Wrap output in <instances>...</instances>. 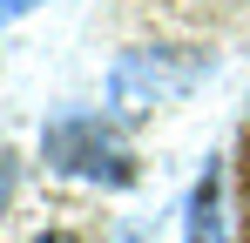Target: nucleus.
I'll return each instance as SVG.
<instances>
[{"label": "nucleus", "instance_id": "obj_5", "mask_svg": "<svg viewBox=\"0 0 250 243\" xmlns=\"http://www.w3.org/2000/svg\"><path fill=\"white\" fill-rule=\"evenodd\" d=\"M34 243H82V237H68V230H47V237H34Z\"/></svg>", "mask_w": 250, "mask_h": 243}, {"label": "nucleus", "instance_id": "obj_4", "mask_svg": "<svg viewBox=\"0 0 250 243\" xmlns=\"http://www.w3.org/2000/svg\"><path fill=\"white\" fill-rule=\"evenodd\" d=\"M34 0H0V20H14V14H27Z\"/></svg>", "mask_w": 250, "mask_h": 243}, {"label": "nucleus", "instance_id": "obj_1", "mask_svg": "<svg viewBox=\"0 0 250 243\" xmlns=\"http://www.w3.org/2000/svg\"><path fill=\"white\" fill-rule=\"evenodd\" d=\"M189 81H196V68H176L169 54H122L115 75H108V101H115V115H122V122H142L149 108L176 101Z\"/></svg>", "mask_w": 250, "mask_h": 243}, {"label": "nucleus", "instance_id": "obj_2", "mask_svg": "<svg viewBox=\"0 0 250 243\" xmlns=\"http://www.w3.org/2000/svg\"><path fill=\"white\" fill-rule=\"evenodd\" d=\"M47 162L54 169H75V176H95V182H128V156L115 149V135L95 115H68L47 128Z\"/></svg>", "mask_w": 250, "mask_h": 243}, {"label": "nucleus", "instance_id": "obj_3", "mask_svg": "<svg viewBox=\"0 0 250 243\" xmlns=\"http://www.w3.org/2000/svg\"><path fill=\"white\" fill-rule=\"evenodd\" d=\"M209 223H216V169L196 182V202H189V243H209Z\"/></svg>", "mask_w": 250, "mask_h": 243}]
</instances>
